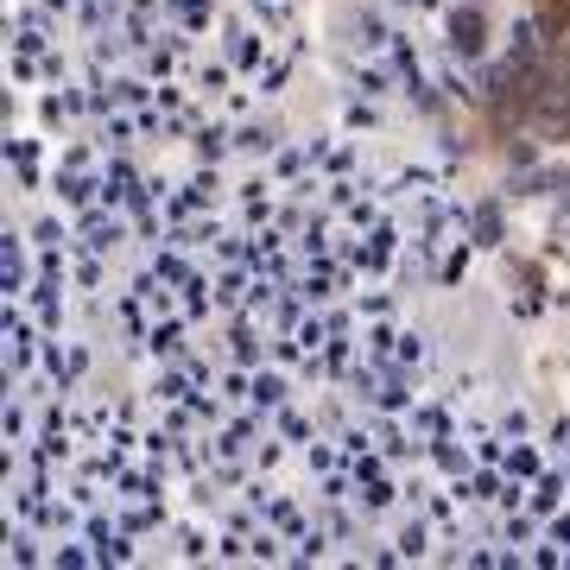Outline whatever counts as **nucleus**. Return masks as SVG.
<instances>
[{"instance_id":"f257e3e1","label":"nucleus","mask_w":570,"mask_h":570,"mask_svg":"<svg viewBox=\"0 0 570 570\" xmlns=\"http://www.w3.org/2000/svg\"><path fill=\"white\" fill-rule=\"evenodd\" d=\"M450 32H456V51H482V20H475V13H456Z\"/></svg>"},{"instance_id":"f03ea898","label":"nucleus","mask_w":570,"mask_h":570,"mask_svg":"<svg viewBox=\"0 0 570 570\" xmlns=\"http://www.w3.org/2000/svg\"><path fill=\"white\" fill-rule=\"evenodd\" d=\"M564 26H570V7H558V0H551V7H546V32H564Z\"/></svg>"}]
</instances>
